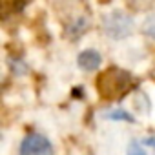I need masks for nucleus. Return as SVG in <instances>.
Masks as SVG:
<instances>
[{
  "instance_id": "423d86ee",
  "label": "nucleus",
  "mask_w": 155,
  "mask_h": 155,
  "mask_svg": "<svg viewBox=\"0 0 155 155\" xmlns=\"http://www.w3.org/2000/svg\"><path fill=\"white\" fill-rule=\"evenodd\" d=\"M104 117L106 119H111V120H133V117L128 113V111H124V110H108L106 113H104Z\"/></svg>"
},
{
  "instance_id": "1a4fd4ad",
  "label": "nucleus",
  "mask_w": 155,
  "mask_h": 155,
  "mask_svg": "<svg viewBox=\"0 0 155 155\" xmlns=\"http://www.w3.org/2000/svg\"><path fill=\"white\" fill-rule=\"evenodd\" d=\"M144 142H146V144H148V146H151V148H153V150H155V137H148V139H146V140H144Z\"/></svg>"
},
{
  "instance_id": "20e7f679",
  "label": "nucleus",
  "mask_w": 155,
  "mask_h": 155,
  "mask_svg": "<svg viewBox=\"0 0 155 155\" xmlns=\"http://www.w3.org/2000/svg\"><path fill=\"white\" fill-rule=\"evenodd\" d=\"M101 53L95 51V49H86L79 55V58H77V62H79V66L84 69V71H95L99 66H101Z\"/></svg>"
},
{
  "instance_id": "f257e3e1",
  "label": "nucleus",
  "mask_w": 155,
  "mask_h": 155,
  "mask_svg": "<svg viewBox=\"0 0 155 155\" xmlns=\"http://www.w3.org/2000/svg\"><path fill=\"white\" fill-rule=\"evenodd\" d=\"M131 82H133V79L128 71L110 68L108 71H104L99 77L97 86H99V93L104 99H117L131 88Z\"/></svg>"
},
{
  "instance_id": "f03ea898",
  "label": "nucleus",
  "mask_w": 155,
  "mask_h": 155,
  "mask_svg": "<svg viewBox=\"0 0 155 155\" xmlns=\"http://www.w3.org/2000/svg\"><path fill=\"white\" fill-rule=\"evenodd\" d=\"M133 28V20L122 13V11H113L104 18V31L111 37V38H124L131 33Z\"/></svg>"
},
{
  "instance_id": "0eeeda50",
  "label": "nucleus",
  "mask_w": 155,
  "mask_h": 155,
  "mask_svg": "<svg viewBox=\"0 0 155 155\" xmlns=\"http://www.w3.org/2000/svg\"><path fill=\"white\" fill-rule=\"evenodd\" d=\"M144 33L155 40V17H150L146 22H144Z\"/></svg>"
},
{
  "instance_id": "7ed1b4c3",
  "label": "nucleus",
  "mask_w": 155,
  "mask_h": 155,
  "mask_svg": "<svg viewBox=\"0 0 155 155\" xmlns=\"http://www.w3.org/2000/svg\"><path fill=\"white\" fill-rule=\"evenodd\" d=\"M20 155H53V144L42 133H28L20 142Z\"/></svg>"
},
{
  "instance_id": "39448f33",
  "label": "nucleus",
  "mask_w": 155,
  "mask_h": 155,
  "mask_svg": "<svg viewBox=\"0 0 155 155\" xmlns=\"http://www.w3.org/2000/svg\"><path fill=\"white\" fill-rule=\"evenodd\" d=\"M86 28H88V22H86V18H79V20H75V24H71L69 28H68V37H71V38H77V37H81L84 31H86Z\"/></svg>"
},
{
  "instance_id": "6e6552de",
  "label": "nucleus",
  "mask_w": 155,
  "mask_h": 155,
  "mask_svg": "<svg viewBox=\"0 0 155 155\" xmlns=\"http://www.w3.org/2000/svg\"><path fill=\"white\" fill-rule=\"evenodd\" d=\"M128 155H146V151L137 140H131L130 146H128Z\"/></svg>"
}]
</instances>
